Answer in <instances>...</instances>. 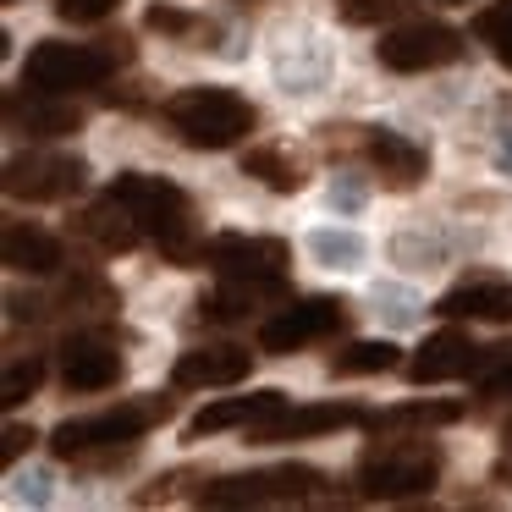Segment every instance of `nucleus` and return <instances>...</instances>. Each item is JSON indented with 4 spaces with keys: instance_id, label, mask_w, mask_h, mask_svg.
<instances>
[{
    "instance_id": "nucleus-23",
    "label": "nucleus",
    "mask_w": 512,
    "mask_h": 512,
    "mask_svg": "<svg viewBox=\"0 0 512 512\" xmlns=\"http://www.w3.org/2000/svg\"><path fill=\"white\" fill-rule=\"evenodd\" d=\"M243 177H259L270 193H303V166L287 155V149H248L243 155Z\"/></svg>"
},
{
    "instance_id": "nucleus-1",
    "label": "nucleus",
    "mask_w": 512,
    "mask_h": 512,
    "mask_svg": "<svg viewBox=\"0 0 512 512\" xmlns=\"http://www.w3.org/2000/svg\"><path fill=\"white\" fill-rule=\"evenodd\" d=\"M105 193L133 215L138 232L155 237V243L166 248V259L177 270L204 265V243H193V237H188V221H193L188 188H177V182H166V177H144V171H122Z\"/></svg>"
},
{
    "instance_id": "nucleus-21",
    "label": "nucleus",
    "mask_w": 512,
    "mask_h": 512,
    "mask_svg": "<svg viewBox=\"0 0 512 512\" xmlns=\"http://www.w3.org/2000/svg\"><path fill=\"white\" fill-rule=\"evenodd\" d=\"M463 419V402H397V408L364 413L369 435H424V430H446V424Z\"/></svg>"
},
{
    "instance_id": "nucleus-11",
    "label": "nucleus",
    "mask_w": 512,
    "mask_h": 512,
    "mask_svg": "<svg viewBox=\"0 0 512 512\" xmlns=\"http://www.w3.org/2000/svg\"><path fill=\"white\" fill-rule=\"evenodd\" d=\"M204 265L215 276H287L292 265V248L281 237H243V232H226V237H210L204 243Z\"/></svg>"
},
{
    "instance_id": "nucleus-34",
    "label": "nucleus",
    "mask_w": 512,
    "mask_h": 512,
    "mask_svg": "<svg viewBox=\"0 0 512 512\" xmlns=\"http://www.w3.org/2000/svg\"><path fill=\"white\" fill-rule=\"evenodd\" d=\"M507 441H512V424H507Z\"/></svg>"
},
{
    "instance_id": "nucleus-3",
    "label": "nucleus",
    "mask_w": 512,
    "mask_h": 512,
    "mask_svg": "<svg viewBox=\"0 0 512 512\" xmlns=\"http://www.w3.org/2000/svg\"><path fill=\"white\" fill-rule=\"evenodd\" d=\"M171 408H177L171 397H138V402H116V408H105V413H89V419H61L56 430H50V452H56L61 463H83V457H94V452L133 446L144 430L166 424Z\"/></svg>"
},
{
    "instance_id": "nucleus-5",
    "label": "nucleus",
    "mask_w": 512,
    "mask_h": 512,
    "mask_svg": "<svg viewBox=\"0 0 512 512\" xmlns=\"http://www.w3.org/2000/svg\"><path fill=\"white\" fill-rule=\"evenodd\" d=\"M446 457L435 441H397V435H386L380 446H369L364 457H358V496L369 501H413V496H430L435 479H441Z\"/></svg>"
},
{
    "instance_id": "nucleus-8",
    "label": "nucleus",
    "mask_w": 512,
    "mask_h": 512,
    "mask_svg": "<svg viewBox=\"0 0 512 512\" xmlns=\"http://www.w3.org/2000/svg\"><path fill=\"white\" fill-rule=\"evenodd\" d=\"M342 149H358V160H364V166L375 171V182L391 193L419 188L424 171H430V155H424L413 138L391 133V127H353V144H342Z\"/></svg>"
},
{
    "instance_id": "nucleus-25",
    "label": "nucleus",
    "mask_w": 512,
    "mask_h": 512,
    "mask_svg": "<svg viewBox=\"0 0 512 512\" xmlns=\"http://www.w3.org/2000/svg\"><path fill=\"white\" fill-rule=\"evenodd\" d=\"M474 34H479V45H485L490 56H496L501 67L512 72V0H496V6H485V12L474 17Z\"/></svg>"
},
{
    "instance_id": "nucleus-20",
    "label": "nucleus",
    "mask_w": 512,
    "mask_h": 512,
    "mask_svg": "<svg viewBox=\"0 0 512 512\" xmlns=\"http://www.w3.org/2000/svg\"><path fill=\"white\" fill-rule=\"evenodd\" d=\"M0 254H6V270H17V276H56L61 270V243L45 226L28 221H12L0 232Z\"/></svg>"
},
{
    "instance_id": "nucleus-28",
    "label": "nucleus",
    "mask_w": 512,
    "mask_h": 512,
    "mask_svg": "<svg viewBox=\"0 0 512 512\" xmlns=\"http://www.w3.org/2000/svg\"><path fill=\"white\" fill-rule=\"evenodd\" d=\"M122 0H56V17L72 28H89V23H105Z\"/></svg>"
},
{
    "instance_id": "nucleus-31",
    "label": "nucleus",
    "mask_w": 512,
    "mask_h": 512,
    "mask_svg": "<svg viewBox=\"0 0 512 512\" xmlns=\"http://www.w3.org/2000/svg\"><path fill=\"white\" fill-rule=\"evenodd\" d=\"M34 441H39V435L28 430V424H6V435H0V463L12 468V463H17V457H23Z\"/></svg>"
},
{
    "instance_id": "nucleus-15",
    "label": "nucleus",
    "mask_w": 512,
    "mask_h": 512,
    "mask_svg": "<svg viewBox=\"0 0 512 512\" xmlns=\"http://www.w3.org/2000/svg\"><path fill=\"white\" fill-rule=\"evenodd\" d=\"M281 408H287V391H276V386L248 391V397H221L188 419V441H204V435H221V430H254L259 419H270Z\"/></svg>"
},
{
    "instance_id": "nucleus-9",
    "label": "nucleus",
    "mask_w": 512,
    "mask_h": 512,
    "mask_svg": "<svg viewBox=\"0 0 512 512\" xmlns=\"http://www.w3.org/2000/svg\"><path fill=\"white\" fill-rule=\"evenodd\" d=\"M89 166L78 155H56V149H34V155H17L6 166V193L12 199H28V204H56V199H72L83 188Z\"/></svg>"
},
{
    "instance_id": "nucleus-10",
    "label": "nucleus",
    "mask_w": 512,
    "mask_h": 512,
    "mask_svg": "<svg viewBox=\"0 0 512 512\" xmlns=\"http://www.w3.org/2000/svg\"><path fill=\"white\" fill-rule=\"evenodd\" d=\"M347 325V303L342 298H298L276 314V320L259 325V347L265 353H298L309 342H325Z\"/></svg>"
},
{
    "instance_id": "nucleus-2",
    "label": "nucleus",
    "mask_w": 512,
    "mask_h": 512,
    "mask_svg": "<svg viewBox=\"0 0 512 512\" xmlns=\"http://www.w3.org/2000/svg\"><path fill=\"white\" fill-rule=\"evenodd\" d=\"M166 127L182 138L188 149H232L254 133V105L243 94L221 89V83H199V89H177L166 105H160Z\"/></svg>"
},
{
    "instance_id": "nucleus-4",
    "label": "nucleus",
    "mask_w": 512,
    "mask_h": 512,
    "mask_svg": "<svg viewBox=\"0 0 512 512\" xmlns=\"http://www.w3.org/2000/svg\"><path fill=\"white\" fill-rule=\"evenodd\" d=\"M122 61H133V39H100V45H61V39H45V45L28 50L23 61V89L39 94H72V89H100Z\"/></svg>"
},
{
    "instance_id": "nucleus-35",
    "label": "nucleus",
    "mask_w": 512,
    "mask_h": 512,
    "mask_svg": "<svg viewBox=\"0 0 512 512\" xmlns=\"http://www.w3.org/2000/svg\"><path fill=\"white\" fill-rule=\"evenodd\" d=\"M501 474H512V468H501Z\"/></svg>"
},
{
    "instance_id": "nucleus-19",
    "label": "nucleus",
    "mask_w": 512,
    "mask_h": 512,
    "mask_svg": "<svg viewBox=\"0 0 512 512\" xmlns=\"http://www.w3.org/2000/svg\"><path fill=\"white\" fill-rule=\"evenodd\" d=\"M6 122L17 127V133H28V138H67V133H78L83 127V111L67 100V94H12L6 100Z\"/></svg>"
},
{
    "instance_id": "nucleus-30",
    "label": "nucleus",
    "mask_w": 512,
    "mask_h": 512,
    "mask_svg": "<svg viewBox=\"0 0 512 512\" xmlns=\"http://www.w3.org/2000/svg\"><path fill=\"white\" fill-rule=\"evenodd\" d=\"M402 12V0H342L347 23H386V17Z\"/></svg>"
},
{
    "instance_id": "nucleus-32",
    "label": "nucleus",
    "mask_w": 512,
    "mask_h": 512,
    "mask_svg": "<svg viewBox=\"0 0 512 512\" xmlns=\"http://www.w3.org/2000/svg\"><path fill=\"white\" fill-rule=\"evenodd\" d=\"M314 254L320 259H358V237H331V232H314Z\"/></svg>"
},
{
    "instance_id": "nucleus-26",
    "label": "nucleus",
    "mask_w": 512,
    "mask_h": 512,
    "mask_svg": "<svg viewBox=\"0 0 512 512\" xmlns=\"http://www.w3.org/2000/svg\"><path fill=\"white\" fill-rule=\"evenodd\" d=\"M474 375H479V397H485V402L512 397V342H501V347H479Z\"/></svg>"
},
{
    "instance_id": "nucleus-33",
    "label": "nucleus",
    "mask_w": 512,
    "mask_h": 512,
    "mask_svg": "<svg viewBox=\"0 0 512 512\" xmlns=\"http://www.w3.org/2000/svg\"><path fill=\"white\" fill-rule=\"evenodd\" d=\"M441 6H468V0H441Z\"/></svg>"
},
{
    "instance_id": "nucleus-12",
    "label": "nucleus",
    "mask_w": 512,
    "mask_h": 512,
    "mask_svg": "<svg viewBox=\"0 0 512 512\" xmlns=\"http://www.w3.org/2000/svg\"><path fill=\"white\" fill-rule=\"evenodd\" d=\"M347 424H364V408L358 402H314V408H281L270 419H259L248 430L254 446H281V441H309V435H331L347 430Z\"/></svg>"
},
{
    "instance_id": "nucleus-16",
    "label": "nucleus",
    "mask_w": 512,
    "mask_h": 512,
    "mask_svg": "<svg viewBox=\"0 0 512 512\" xmlns=\"http://www.w3.org/2000/svg\"><path fill=\"white\" fill-rule=\"evenodd\" d=\"M474 364H479V347L468 342V331L446 325V331L424 336V347L408 358V380H413V386H435V380L474 375Z\"/></svg>"
},
{
    "instance_id": "nucleus-24",
    "label": "nucleus",
    "mask_w": 512,
    "mask_h": 512,
    "mask_svg": "<svg viewBox=\"0 0 512 512\" xmlns=\"http://www.w3.org/2000/svg\"><path fill=\"white\" fill-rule=\"evenodd\" d=\"M397 369V347L391 342H353L331 358V375H386Z\"/></svg>"
},
{
    "instance_id": "nucleus-6",
    "label": "nucleus",
    "mask_w": 512,
    "mask_h": 512,
    "mask_svg": "<svg viewBox=\"0 0 512 512\" xmlns=\"http://www.w3.org/2000/svg\"><path fill=\"white\" fill-rule=\"evenodd\" d=\"M331 496V474L309 463L254 468V474H226L199 485V507H303V501Z\"/></svg>"
},
{
    "instance_id": "nucleus-18",
    "label": "nucleus",
    "mask_w": 512,
    "mask_h": 512,
    "mask_svg": "<svg viewBox=\"0 0 512 512\" xmlns=\"http://www.w3.org/2000/svg\"><path fill=\"white\" fill-rule=\"evenodd\" d=\"M287 298V281L281 276H221V287L210 292V298H199V320H215V325H232V320H248V314H259L265 303H281Z\"/></svg>"
},
{
    "instance_id": "nucleus-29",
    "label": "nucleus",
    "mask_w": 512,
    "mask_h": 512,
    "mask_svg": "<svg viewBox=\"0 0 512 512\" xmlns=\"http://www.w3.org/2000/svg\"><path fill=\"white\" fill-rule=\"evenodd\" d=\"M144 23L155 28V34H166V39H188V34H199V17H188V12H177V6H149L144 12Z\"/></svg>"
},
{
    "instance_id": "nucleus-22",
    "label": "nucleus",
    "mask_w": 512,
    "mask_h": 512,
    "mask_svg": "<svg viewBox=\"0 0 512 512\" xmlns=\"http://www.w3.org/2000/svg\"><path fill=\"white\" fill-rule=\"evenodd\" d=\"M78 232L89 237V243L100 248V254H127V248H138V237H144V232H138V221L111 199V193H105V199L94 204V210H83V215H78Z\"/></svg>"
},
{
    "instance_id": "nucleus-14",
    "label": "nucleus",
    "mask_w": 512,
    "mask_h": 512,
    "mask_svg": "<svg viewBox=\"0 0 512 512\" xmlns=\"http://www.w3.org/2000/svg\"><path fill=\"white\" fill-rule=\"evenodd\" d=\"M254 369V353L243 347H188L171 364V386L177 391H210V386H237Z\"/></svg>"
},
{
    "instance_id": "nucleus-13",
    "label": "nucleus",
    "mask_w": 512,
    "mask_h": 512,
    "mask_svg": "<svg viewBox=\"0 0 512 512\" xmlns=\"http://www.w3.org/2000/svg\"><path fill=\"white\" fill-rule=\"evenodd\" d=\"M122 353H116V342H105V336H72L67 347H61V380H67V391H83V397H94V391H111L116 380H122Z\"/></svg>"
},
{
    "instance_id": "nucleus-17",
    "label": "nucleus",
    "mask_w": 512,
    "mask_h": 512,
    "mask_svg": "<svg viewBox=\"0 0 512 512\" xmlns=\"http://www.w3.org/2000/svg\"><path fill=\"white\" fill-rule=\"evenodd\" d=\"M441 320H485V325H512V281L501 276H468L435 303Z\"/></svg>"
},
{
    "instance_id": "nucleus-27",
    "label": "nucleus",
    "mask_w": 512,
    "mask_h": 512,
    "mask_svg": "<svg viewBox=\"0 0 512 512\" xmlns=\"http://www.w3.org/2000/svg\"><path fill=\"white\" fill-rule=\"evenodd\" d=\"M39 386H45V358H17V364L6 369V380H0V402L17 408V402H28Z\"/></svg>"
},
{
    "instance_id": "nucleus-7",
    "label": "nucleus",
    "mask_w": 512,
    "mask_h": 512,
    "mask_svg": "<svg viewBox=\"0 0 512 512\" xmlns=\"http://www.w3.org/2000/svg\"><path fill=\"white\" fill-rule=\"evenodd\" d=\"M375 56L386 72H435L463 56V34L446 23H402L391 34H380Z\"/></svg>"
}]
</instances>
